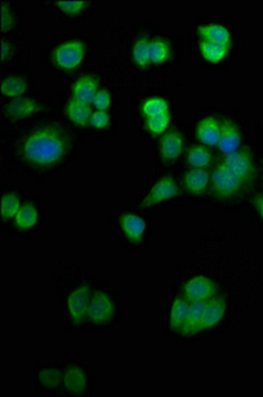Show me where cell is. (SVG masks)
Wrapping results in <instances>:
<instances>
[{"mask_svg": "<svg viewBox=\"0 0 263 397\" xmlns=\"http://www.w3.org/2000/svg\"><path fill=\"white\" fill-rule=\"evenodd\" d=\"M87 56V45L80 38H73L61 43L53 51V63L65 71L78 68Z\"/></svg>", "mask_w": 263, "mask_h": 397, "instance_id": "2", "label": "cell"}, {"mask_svg": "<svg viewBox=\"0 0 263 397\" xmlns=\"http://www.w3.org/2000/svg\"><path fill=\"white\" fill-rule=\"evenodd\" d=\"M11 56V45L7 41L1 43V63L4 64Z\"/></svg>", "mask_w": 263, "mask_h": 397, "instance_id": "36", "label": "cell"}, {"mask_svg": "<svg viewBox=\"0 0 263 397\" xmlns=\"http://www.w3.org/2000/svg\"><path fill=\"white\" fill-rule=\"evenodd\" d=\"M187 162L193 168H205L213 162V155L205 146H192L187 152Z\"/></svg>", "mask_w": 263, "mask_h": 397, "instance_id": "25", "label": "cell"}, {"mask_svg": "<svg viewBox=\"0 0 263 397\" xmlns=\"http://www.w3.org/2000/svg\"><path fill=\"white\" fill-rule=\"evenodd\" d=\"M65 111H67L68 118L77 126L87 127L90 125V118L93 114L90 104H85V102L71 98L67 104Z\"/></svg>", "mask_w": 263, "mask_h": 397, "instance_id": "19", "label": "cell"}, {"mask_svg": "<svg viewBox=\"0 0 263 397\" xmlns=\"http://www.w3.org/2000/svg\"><path fill=\"white\" fill-rule=\"evenodd\" d=\"M191 308V302L183 295V297H176L171 306L170 311V326L174 331L181 330V327L185 324L188 314Z\"/></svg>", "mask_w": 263, "mask_h": 397, "instance_id": "21", "label": "cell"}, {"mask_svg": "<svg viewBox=\"0 0 263 397\" xmlns=\"http://www.w3.org/2000/svg\"><path fill=\"white\" fill-rule=\"evenodd\" d=\"M7 114L14 120H24L32 117L43 110L38 101L31 98H16L7 105Z\"/></svg>", "mask_w": 263, "mask_h": 397, "instance_id": "16", "label": "cell"}, {"mask_svg": "<svg viewBox=\"0 0 263 397\" xmlns=\"http://www.w3.org/2000/svg\"><path fill=\"white\" fill-rule=\"evenodd\" d=\"M21 207L20 198L15 194H5L0 201V214L3 220L15 218Z\"/></svg>", "mask_w": 263, "mask_h": 397, "instance_id": "29", "label": "cell"}, {"mask_svg": "<svg viewBox=\"0 0 263 397\" xmlns=\"http://www.w3.org/2000/svg\"><path fill=\"white\" fill-rule=\"evenodd\" d=\"M71 134L56 124L32 128L20 142V152L25 162L36 167H52L68 155L71 150Z\"/></svg>", "mask_w": 263, "mask_h": 397, "instance_id": "1", "label": "cell"}, {"mask_svg": "<svg viewBox=\"0 0 263 397\" xmlns=\"http://www.w3.org/2000/svg\"><path fill=\"white\" fill-rule=\"evenodd\" d=\"M115 315V304L113 298L104 291H95L91 294L88 307L89 319L94 325H105Z\"/></svg>", "mask_w": 263, "mask_h": 397, "instance_id": "4", "label": "cell"}, {"mask_svg": "<svg viewBox=\"0 0 263 397\" xmlns=\"http://www.w3.org/2000/svg\"><path fill=\"white\" fill-rule=\"evenodd\" d=\"M222 164L245 183L255 178V163L247 150H238L233 154L225 155Z\"/></svg>", "mask_w": 263, "mask_h": 397, "instance_id": "8", "label": "cell"}, {"mask_svg": "<svg viewBox=\"0 0 263 397\" xmlns=\"http://www.w3.org/2000/svg\"><path fill=\"white\" fill-rule=\"evenodd\" d=\"M0 91L4 97L8 98H21V95H24L27 91H28V82L21 78V77H5L1 80L0 84Z\"/></svg>", "mask_w": 263, "mask_h": 397, "instance_id": "23", "label": "cell"}, {"mask_svg": "<svg viewBox=\"0 0 263 397\" xmlns=\"http://www.w3.org/2000/svg\"><path fill=\"white\" fill-rule=\"evenodd\" d=\"M91 298L88 284L80 285L71 291L67 298V308L71 321L77 326L82 325L88 315V307Z\"/></svg>", "mask_w": 263, "mask_h": 397, "instance_id": "5", "label": "cell"}, {"mask_svg": "<svg viewBox=\"0 0 263 397\" xmlns=\"http://www.w3.org/2000/svg\"><path fill=\"white\" fill-rule=\"evenodd\" d=\"M141 111L143 117H144L146 120H148V118L157 117V115H160V114L168 113V111H170V106H168V102H167L164 98L151 97V98L146 100V101L141 104Z\"/></svg>", "mask_w": 263, "mask_h": 397, "instance_id": "28", "label": "cell"}, {"mask_svg": "<svg viewBox=\"0 0 263 397\" xmlns=\"http://www.w3.org/2000/svg\"><path fill=\"white\" fill-rule=\"evenodd\" d=\"M179 185L176 183L175 178L172 175H164L160 178L151 188V191L146 195V198L141 201V207H154L160 203H164L167 200L179 196Z\"/></svg>", "mask_w": 263, "mask_h": 397, "instance_id": "6", "label": "cell"}, {"mask_svg": "<svg viewBox=\"0 0 263 397\" xmlns=\"http://www.w3.org/2000/svg\"><path fill=\"white\" fill-rule=\"evenodd\" d=\"M211 183V174L205 168H191L183 178L184 188L193 195L204 194Z\"/></svg>", "mask_w": 263, "mask_h": 397, "instance_id": "12", "label": "cell"}, {"mask_svg": "<svg viewBox=\"0 0 263 397\" xmlns=\"http://www.w3.org/2000/svg\"><path fill=\"white\" fill-rule=\"evenodd\" d=\"M254 204H255L257 211L260 212V215H261L263 218V195H257L255 198H254Z\"/></svg>", "mask_w": 263, "mask_h": 397, "instance_id": "37", "label": "cell"}, {"mask_svg": "<svg viewBox=\"0 0 263 397\" xmlns=\"http://www.w3.org/2000/svg\"><path fill=\"white\" fill-rule=\"evenodd\" d=\"M90 3L82 1V0H61V1H54V5L62 11L67 15H80L87 10Z\"/></svg>", "mask_w": 263, "mask_h": 397, "instance_id": "32", "label": "cell"}, {"mask_svg": "<svg viewBox=\"0 0 263 397\" xmlns=\"http://www.w3.org/2000/svg\"><path fill=\"white\" fill-rule=\"evenodd\" d=\"M184 150V138L181 133L171 130L167 131L160 141V155L164 162H175Z\"/></svg>", "mask_w": 263, "mask_h": 397, "instance_id": "11", "label": "cell"}, {"mask_svg": "<svg viewBox=\"0 0 263 397\" xmlns=\"http://www.w3.org/2000/svg\"><path fill=\"white\" fill-rule=\"evenodd\" d=\"M64 385L73 395L85 394L88 389L87 372L78 365H71L64 372Z\"/></svg>", "mask_w": 263, "mask_h": 397, "instance_id": "17", "label": "cell"}, {"mask_svg": "<svg viewBox=\"0 0 263 397\" xmlns=\"http://www.w3.org/2000/svg\"><path fill=\"white\" fill-rule=\"evenodd\" d=\"M211 188L218 198L236 196L242 188L245 181L231 172L222 163L218 164L211 175Z\"/></svg>", "mask_w": 263, "mask_h": 397, "instance_id": "3", "label": "cell"}, {"mask_svg": "<svg viewBox=\"0 0 263 397\" xmlns=\"http://www.w3.org/2000/svg\"><path fill=\"white\" fill-rule=\"evenodd\" d=\"M170 124H171V114L168 111V113H164V114H160L157 117L146 120V128L148 133H151L154 135H160V134L167 133V128L170 126Z\"/></svg>", "mask_w": 263, "mask_h": 397, "instance_id": "30", "label": "cell"}, {"mask_svg": "<svg viewBox=\"0 0 263 397\" xmlns=\"http://www.w3.org/2000/svg\"><path fill=\"white\" fill-rule=\"evenodd\" d=\"M111 100L113 98H111L110 91H106V89H100V91H97L91 105L97 110H105V111H107V109L110 108V105H111Z\"/></svg>", "mask_w": 263, "mask_h": 397, "instance_id": "35", "label": "cell"}, {"mask_svg": "<svg viewBox=\"0 0 263 397\" xmlns=\"http://www.w3.org/2000/svg\"><path fill=\"white\" fill-rule=\"evenodd\" d=\"M208 301H198V302H191V308L188 318L185 321L184 326L180 330V334L184 337H192L194 334L200 332V325L204 317V311Z\"/></svg>", "mask_w": 263, "mask_h": 397, "instance_id": "20", "label": "cell"}, {"mask_svg": "<svg viewBox=\"0 0 263 397\" xmlns=\"http://www.w3.org/2000/svg\"><path fill=\"white\" fill-rule=\"evenodd\" d=\"M119 225L124 236L133 244H141L146 234V223L135 214H126L119 218Z\"/></svg>", "mask_w": 263, "mask_h": 397, "instance_id": "15", "label": "cell"}, {"mask_svg": "<svg viewBox=\"0 0 263 397\" xmlns=\"http://www.w3.org/2000/svg\"><path fill=\"white\" fill-rule=\"evenodd\" d=\"M110 122H111L110 114L105 110L93 111L91 118H90V126L94 127L97 130H105L110 126Z\"/></svg>", "mask_w": 263, "mask_h": 397, "instance_id": "34", "label": "cell"}, {"mask_svg": "<svg viewBox=\"0 0 263 397\" xmlns=\"http://www.w3.org/2000/svg\"><path fill=\"white\" fill-rule=\"evenodd\" d=\"M98 91H100L98 89V80L93 76L87 74V76L80 77L74 82V85L71 88V98L91 105V102H93V100H94Z\"/></svg>", "mask_w": 263, "mask_h": 397, "instance_id": "14", "label": "cell"}, {"mask_svg": "<svg viewBox=\"0 0 263 397\" xmlns=\"http://www.w3.org/2000/svg\"><path fill=\"white\" fill-rule=\"evenodd\" d=\"M221 124V135H220V142H218V150L224 152L225 155L233 154L238 150H241V133L240 128L231 121H222Z\"/></svg>", "mask_w": 263, "mask_h": 397, "instance_id": "10", "label": "cell"}, {"mask_svg": "<svg viewBox=\"0 0 263 397\" xmlns=\"http://www.w3.org/2000/svg\"><path fill=\"white\" fill-rule=\"evenodd\" d=\"M40 381L44 387L49 389H56L64 383V374L57 368H44L40 372Z\"/></svg>", "mask_w": 263, "mask_h": 397, "instance_id": "31", "label": "cell"}, {"mask_svg": "<svg viewBox=\"0 0 263 397\" xmlns=\"http://www.w3.org/2000/svg\"><path fill=\"white\" fill-rule=\"evenodd\" d=\"M217 285L213 280L205 275H196L183 286V295L190 302L209 301L217 295Z\"/></svg>", "mask_w": 263, "mask_h": 397, "instance_id": "7", "label": "cell"}, {"mask_svg": "<svg viewBox=\"0 0 263 397\" xmlns=\"http://www.w3.org/2000/svg\"><path fill=\"white\" fill-rule=\"evenodd\" d=\"M197 34L203 41H209L216 44H222L230 47L231 35L228 28L221 24H204L197 28Z\"/></svg>", "mask_w": 263, "mask_h": 397, "instance_id": "18", "label": "cell"}, {"mask_svg": "<svg viewBox=\"0 0 263 397\" xmlns=\"http://www.w3.org/2000/svg\"><path fill=\"white\" fill-rule=\"evenodd\" d=\"M38 221V211L34 204L24 203L19 209L18 215L14 218L16 228L21 231L32 229Z\"/></svg>", "mask_w": 263, "mask_h": 397, "instance_id": "22", "label": "cell"}, {"mask_svg": "<svg viewBox=\"0 0 263 397\" xmlns=\"http://www.w3.org/2000/svg\"><path fill=\"white\" fill-rule=\"evenodd\" d=\"M150 43L151 38L148 37L141 36L135 41L134 47H133V58L134 63L141 68H147L148 65H151V60H150Z\"/></svg>", "mask_w": 263, "mask_h": 397, "instance_id": "27", "label": "cell"}, {"mask_svg": "<svg viewBox=\"0 0 263 397\" xmlns=\"http://www.w3.org/2000/svg\"><path fill=\"white\" fill-rule=\"evenodd\" d=\"M196 135L204 145L217 147L221 135V124L214 117H207L198 122Z\"/></svg>", "mask_w": 263, "mask_h": 397, "instance_id": "13", "label": "cell"}, {"mask_svg": "<svg viewBox=\"0 0 263 397\" xmlns=\"http://www.w3.org/2000/svg\"><path fill=\"white\" fill-rule=\"evenodd\" d=\"M198 48H200V54L208 63L218 64V63H221V61H224L227 58L230 47L201 40Z\"/></svg>", "mask_w": 263, "mask_h": 397, "instance_id": "24", "label": "cell"}, {"mask_svg": "<svg viewBox=\"0 0 263 397\" xmlns=\"http://www.w3.org/2000/svg\"><path fill=\"white\" fill-rule=\"evenodd\" d=\"M15 23L14 12L7 1H1V10H0V25L3 32H8L12 30Z\"/></svg>", "mask_w": 263, "mask_h": 397, "instance_id": "33", "label": "cell"}, {"mask_svg": "<svg viewBox=\"0 0 263 397\" xmlns=\"http://www.w3.org/2000/svg\"><path fill=\"white\" fill-rule=\"evenodd\" d=\"M227 315V299L225 297L216 295L207 302L204 317L200 325V332L211 330L213 327L220 325Z\"/></svg>", "mask_w": 263, "mask_h": 397, "instance_id": "9", "label": "cell"}, {"mask_svg": "<svg viewBox=\"0 0 263 397\" xmlns=\"http://www.w3.org/2000/svg\"><path fill=\"white\" fill-rule=\"evenodd\" d=\"M171 56V47L170 44L160 37L151 38L150 43V60L151 64H163L165 63Z\"/></svg>", "mask_w": 263, "mask_h": 397, "instance_id": "26", "label": "cell"}]
</instances>
